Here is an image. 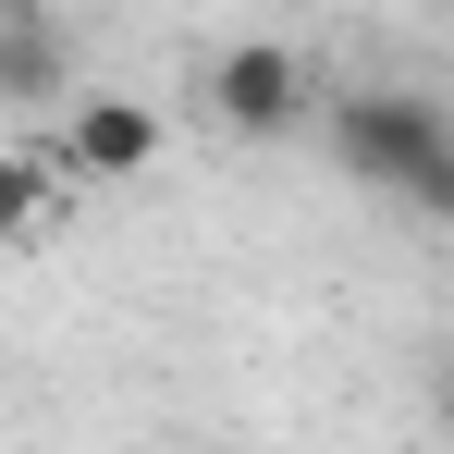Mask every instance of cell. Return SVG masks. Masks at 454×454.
Listing matches in <instances>:
<instances>
[{"instance_id":"obj_6","label":"cell","mask_w":454,"mask_h":454,"mask_svg":"<svg viewBox=\"0 0 454 454\" xmlns=\"http://www.w3.org/2000/svg\"><path fill=\"white\" fill-rule=\"evenodd\" d=\"M393 197H405L418 222H442V233H454V136H442V148H430V160H418V172H405Z\"/></svg>"},{"instance_id":"obj_7","label":"cell","mask_w":454,"mask_h":454,"mask_svg":"<svg viewBox=\"0 0 454 454\" xmlns=\"http://www.w3.org/2000/svg\"><path fill=\"white\" fill-rule=\"evenodd\" d=\"M430 430H454V344L430 356Z\"/></svg>"},{"instance_id":"obj_1","label":"cell","mask_w":454,"mask_h":454,"mask_svg":"<svg viewBox=\"0 0 454 454\" xmlns=\"http://www.w3.org/2000/svg\"><path fill=\"white\" fill-rule=\"evenodd\" d=\"M442 136H454V111L430 86H344V98H332V160H344L356 184H380V197L442 148Z\"/></svg>"},{"instance_id":"obj_3","label":"cell","mask_w":454,"mask_h":454,"mask_svg":"<svg viewBox=\"0 0 454 454\" xmlns=\"http://www.w3.org/2000/svg\"><path fill=\"white\" fill-rule=\"evenodd\" d=\"M50 160H62L74 184H136V172H160V111L98 86V98H74V123H62V148H50Z\"/></svg>"},{"instance_id":"obj_8","label":"cell","mask_w":454,"mask_h":454,"mask_svg":"<svg viewBox=\"0 0 454 454\" xmlns=\"http://www.w3.org/2000/svg\"><path fill=\"white\" fill-rule=\"evenodd\" d=\"M442 12H454V0H442Z\"/></svg>"},{"instance_id":"obj_5","label":"cell","mask_w":454,"mask_h":454,"mask_svg":"<svg viewBox=\"0 0 454 454\" xmlns=\"http://www.w3.org/2000/svg\"><path fill=\"white\" fill-rule=\"evenodd\" d=\"M50 222V160H25V148H0V246H25V233Z\"/></svg>"},{"instance_id":"obj_2","label":"cell","mask_w":454,"mask_h":454,"mask_svg":"<svg viewBox=\"0 0 454 454\" xmlns=\"http://www.w3.org/2000/svg\"><path fill=\"white\" fill-rule=\"evenodd\" d=\"M209 111H222V136L270 148V136H295V123H307V62L283 50V37H246V50L209 62Z\"/></svg>"},{"instance_id":"obj_4","label":"cell","mask_w":454,"mask_h":454,"mask_svg":"<svg viewBox=\"0 0 454 454\" xmlns=\"http://www.w3.org/2000/svg\"><path fill=\"white\" fill-rule=\"evenodd\" d=\"M62 62H74L62 12H50V0H0V98H12V111L62 98Z\"/></svg>"}]
</instances>
